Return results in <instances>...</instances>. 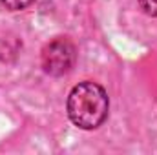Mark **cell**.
<instances>
[{"label": "cell", "instance_id": "277c9868", "mask_svg": "<svg viewBox=\"0 0 157 155\" xmlns=\"http://www.w3.org/2000/svg\"><path fill=\"white\" fill-rule=\"evenodd\" d=\"M139 6L146 15L157 17V0H139Z\"/></svg>", "mask_w": 157, "mask_h": 155}, {"label": "cell", "instance_id": "6da1fadb", "mask_svg": "<svg viewBox=\"0 0 157 155\" xmlns=\"http://www.w3.org/2000/svg\"><path fill=\"white\" fill-rule=\"evenodd\" d=\"M66 110L75 126L82 130H95L108 117L110 99L101 84L84 80L70 91Z\"/></svg>", "mask_w": 157, "mask_h": 155}, {"label": "cell", "instance_id": "3957f363", "mask_svg": "<svg viewBox=\"0 0 157 155\" xmlns=\"http://www.w3.org/2000/svg\"><path fill=\"white\" fill-rule=\"evenodd\" d=\"M4 6H6V9H9V11H22V9H26L28 6H31L35 0H0Z\"/></svg>", "mask_w": 157, "mask_h": 155}, {"label": "cell", "instance_id": "7a4b0ae2", "mask_svg": "<svg viewBox=\"0 0 157 155\" xmlns=\"http://www.w3.org/2000/svg\"><path fill=\"white\" fill-rule=\"evenodd\" d=\"M75 59H77V51L73 42L64 37L51 40L42 49V68L48 75L53 77H62L70 73L75 64Z\"/></svg>", "mask_w": 157, "mask_h": 155}]
</instances>
